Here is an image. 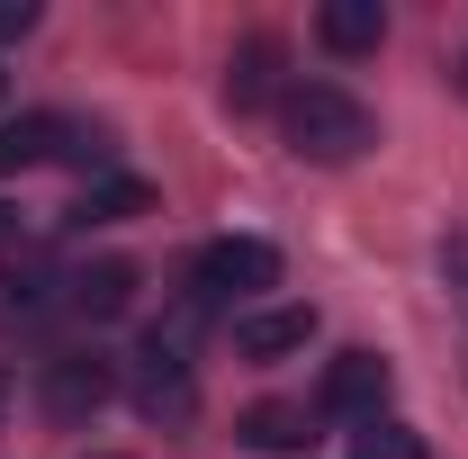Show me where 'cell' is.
Wrapping results in <instances>:
<instances>
[{
	"instance_id": "cell-1",
	"label": "cell",
	"mask_w": 468,
	"mask_h": 459,
	"mask_svg": "<svg viewBox=\"0 0 468 459\" xmlns=\"http://www.w3.org/2000/svg\"><path fill=\"white\" fill-rule=\"evenodd\" d=\"M280 135H289V154H306V163H360L378 144V117L360 109L343 81H289Z\"/></svg>"
},
{
	"instance_id": "cell-2",
	"label": "cell",
	"mask_w": 468,
	"mask_h": 459,
	"mask_svg": "<svg viewBox=\"0 0 468 459\" xmlns=\"http://www.w3.org/2000/svg\"><path fill=\"white\" fill-rule=\"evenodd\" d=\"M261 288H280V243H261V234H217V243H198V262H189V306H198V315H207V306H243V315H252Z\"/></svg>"
},
{
	"instance_id": "cell-3",
	"label": "cell",
	"mask_w": 468,
	"mask_h": 459,
	"mask_svg": "<svg viewBox=\"0 0 468 459\" xmlns=\"http://www.w3.org/2000/svg\"><path fill=\"white\" fill-rule=\"evenodd\" d=\"M388 388H397V369H388L378 351H334V360H324V388H315V414L378 423V414H388Z\"/></svg>"
},
{
	"instance_id": "cell-4",
	"label": "cell",
	"mask_w": 468,
	"mask_h": 459,
	"mask_svg": "<svg viewBox=\"0 0 468 459\" xmlns=\"http://www.w3.org/2000/svg\"><path fill=\"white\" fill-rule=\"evenodd\" d=\"M37 397H46L55 423H90V414L117 397V360H100V351H55L46 379H37Z\"/></svg>"
},
{
	"instance_id": "cell-5",
	"label": "cell",
	"mask_w": 468,
	"mask_h": 459,
	"mask_svg": "<svg viewBox=\"0 0 468 459\" xmlns=\"http://www.w3.org/2000/svg\"><path fill=\"white\" fill-rule=\"evenodd\" d=\"M280 72H289V46H280V37H243L234 63H226V100H234L243 117H252V109H280V100H289V81H280Z\"/></svg>"
},
{
	"instance_id": "cell-6",
	"label": "cell",
	"mask_w": 468,
	"mask_h": 459,
	"mask_svg": "<svg viewBox=\"0 0 468 459\" xmlns=\"http://www.w3.org/2000/svg\"><path fill=\"white\" fill-rule=\"evenodd\" d=\"M306 343H315V306H252V315H234V351L243 360H289Z\"/></svg>"
},
{
	"instance_id": "cell-7",
	"label": "cell",
	"mask_w": 468,
	"mask_h": 459,
	"mask_svg": "<svg viewBox=\"0 0 468 459\" xmlns=\"http://www.w3.org/2000/svg\"><path fill=\"white\" fill-rule=\"evenodd\" d=\"M63 306L81 315V325H109L135 306V262H81V271H63Z\"/></svg>"
},
{
	"instance_id": "cell-8",
	"label": "cell",
	"mask_w": 468,
	"mask_h": 459,
	"mask_svg": "<svg viewBox=\"0 0 468 459\" xmlns=\"http://www.w3.org/2000/svg\"><path fill=\"white\" fill-rule=\"evenodd\" d=\"M135 414H144V423H189V414H198V379H189L180 360H144V369H135Z\"/></svg>"
},
{
	"instance_id": "cell-9",
	"label": "cell",
	"mask_w": 468,
	"mask_h": 459,
	"mask_svg": "<svg viewBox=\"0 0 468 459\" xmlns=\"http://www.w3.org/2000/svg\"><path fill=\"white\" fill-rule=\"evenodd\" d=\"M315 37H324L334 55H378L388 9H378V0H324V9H315Z\"/></svg>"
},
{
	"instance_id": "cell-10",
	"label": "cell",
	"mask_w": 468,
	"mask_h": 459,
	"mask_svg": "<svg viewBox=\"0 0 468 459\" xmlns=\"http://www.w3.org/2000/svg\"><path fill=\"white\" fill-rule=\"evenodd\" d=\"M63 154V117H9L0 126V180H18V172H37V163H55Z\"/></svg>"
},
{
	"instance_id": "cell-11",
	"label": "cell",
	"mask_w": 468,
	"mask_h": 459,
	"mask_svg": "<svg viewBox=\"0 0 468 459\" xmlns=\"http://www.w3.org/2000/svg\"><path fill=\"white\" fill-rule=\"evenodd\" d=\"M144 208H154V189L126 180V172H109V180H90V189L72 198V226H117V217H144Z\"/></svg>"
},
{
	"instance_id": "cell-12",
	"label": "cell",
	"mask_w": 468,
	"mask_h": 459,
	"mask_svg": "<svg viewBox=\"0 0 468 459\" xmlns=\"http://www.w3.org/2000/svg\"><path fill=\"white\" fill-rule=\"evenodd\" d=\"M234 432H243L252 451H306V442H315V414H306V405H252Z\"/></svg>"
},
{
	"instance_id": "cell-13",
	"label": "cell",
	"mask_w": 468,
	"mask_h": 459,
	"mask_svg": "<svg viewBox=\"0 0 468 459\" xmlns=\"http://www.w3.org/2000/svg\"><path fill=\"white\" fill-rule=\"evenodd\" d=\"M351 459H432V451H423V432H406V423H388V414H378V423H360V432H351Z\"/></svg>"
},
{
	"instance_id": "cell-14",
	"label": "cell",
	"mask_w": 468,
	"mask_h": 459,
	"mask_svg": "<svg viewBox=\"0 0 468 459\" xmlns=\"http://www.w3.org/2000/svg\"><path fill=\"white\" fill-rule=\"evenodd\" d=\"M27 27H37V0H0V46L27 37Z\"/></svg>"
},
{
	"instance_id": "cell-15",
	"label": "cell",
	"mask_w": 468,
	"mask_h": 459,
	"mask_svg": "<svg viewBox=\"0 0 468 459\" xmlns=\"http://www.w3.org/2000/svg\"><path fill=\"white\" fill-rule=\"evenodd\" d=\"M0 243H18V208H0Z\"/></svg>"
},
{
	"instance_id": "cell-16",
	"label": "cell",
	"mask_w": 468,
	"mask_h": 459,
	"mask_svg": "<svg viewBox=\"0 0 468 459\" xmlns=\"http://www.w3.org/2000/svg\"><path fill=\"white\" fill-rule=\"evenodd\" d=\"M0 414H9V379H0Z\"/></svg>"
},
{
	"instance_id": "cell-17",
	"label": "cell",
	"mask_w": 468,
	"mask_h": 459,
	"mask_svg": "<svg viewBox=\"0 0 468 459\" xmlns=\"http://www.w3.org/2000/svg\"><path fill=\"white\" fill-rule=\"evenodd\" d=\"M460 91H468V63H460Z\"/></svg>"
}]
</instances>
